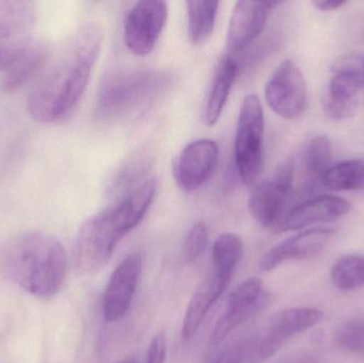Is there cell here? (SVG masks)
I'll use <instances>...</instances> for the list:
<instances>
[{
  "label": "cell",
  "mask_w": 364,
  "mask_h": 363,
  "mask_svg": "<svg viewBox=\"0 0 364 363\" xmlns=\"http://www.w3.org/2000/svg\"><path fill=\"white\" fill-rule=\"evenodd\" d=\"M102 42L100 26L87 23L51 53L28 95L27 108L33 119L57 123L75 110L87 90Z\"/></svg>",
  "instance_id": "cell-1"
},
{
  "label": "cell",
  "mask_w": 364,
  "mask_h": 363,
  "mask_svg": "<svg viewBox=\"0 0 364 363\" xmlns=\"http://www.w3.org/2000/svg\"><path fill=\"white\" fill-rule=\"evenodd\" d=\"M68 255L55 237L42 232L15 234L0 247V275L30 296L48 300L65 281Z\"/></svg>",
  "instance_id": "cell-2"
},
{
  "label": "cell",
  "mask_w": 364,
  "mask_h": 363,
  "mask_svg": "<svg viewBox=\"0 0 364 363\" xmlns=\"http://www.w3.org/2000/svg\"><path fill=\"white\" fill-rule=\"evenodd\" d=\"M145 217L142 205L132 195L96 213L83 223L75 242L73 264L79 275H91L108 264L119 241Z\"/></svg>",
  "instance_id": "cell-3"
},
{
  "label": "cell",
  "mask_w": 364,
  "mask_h": 363,
  "mask_svg": "<svg viewBox=\"0 0 364 363\" xmlns=\"http://www.w3.org/2000/svg\"><path fill=\"white\" fill-rule=\"evenodd\" d=\"M170 76L155 70H124L108 75L100 85L95 113L102 121L134 114L153 102L170 85Z\"/></svg>",
  "instance_id": "cell-4"
},
{
  "label": "cell",
  "mask_w": 364,
  "mask_h": 363,
  "mask_svg": "<svg viewBox=\"0 0 364 363\" xmlns=\"http://www.w3.org/2000/svg\"><path fill=\"white\" fill-rule=\"evenodd\" d=\"M264 112L260 98L246 96L237 117L235 138V163L240 179L245 185L254 183L263 161Z\"/></svg>",
  "instance_id": "cell-5"
},
{
  "label": "cell",
  "mask_w": 364,
  "mask_h": 363,
  "mask_svg": "<svg viewBox=\"0 0 364 363\" xmlns=\"http://www.w3.org/2000/svg\"><path fill=\"white\" fill-rule=\"evenodd\" d=\"M36 23L32 2L0 0V74L33 44Z\"/></svg>",
  "instance_id": "cell-6"
},
{
  "label": "cell",
  "mask_w": 364,
  "mask_h": 363,
  "mask_svg": "<svg viewBox=\"0 0 364 363\" xmlns=\"http://www.w3.org/2000/svg\"><path fill=\"white\" fill-rule=\"evenodd\" d=\"M294 175V162L290 159L277 168L273 178L252 190L248 210L257 223L265 228H279L293 190Z\"/></svg>",
  "instance_id": "cell-7"
},
{
  "label": "cell",
  "mask_w": 364,
  "mask_h": 363,
  "mask_svg": "<svg viewBox=\"0 0 364 363\" xmlns=\"http://www.w3.org/2000/svg\"><path fill=\"white\" fill-rule=\"evenodd\" d=\"M168 17V4L159 0L139 1L124 21V42L139 57L149 55L164 32Z\"/></svg>",
  "instance_id": "cell-8"
},
{
  "label": "cell",
  "mask_w": 364,
  "mask_h": 363,
  "mask_svg": "<svg viewBox=\"0 0 364 363\" xmlns=\"http://www.w3.org/2000/svg\"><path fill=\"white\" fill-rule=\"evenodd\" d=\"M269 108L284 119L301 117L307 106V85L303 72L292 60H284L265 85Z\"/></svg>",
  "instance_id": "cell-9"
},
{
  "label": "cell",
  "mask_w": 364,
  "mask_h": 363,
  "mask_svg": "<svg viewBox=\"0 0 364 363\" xmlns=\"http://www.w3.org/2000/svg\"><path fill=\"white\" fill-rule=\"evenodd\" d=\"M269 300V293L260 279L252 277L240 283L231 292L226 309L214 326V342H223L235 328L263 310Z\"/></svg>",
  "instance_id": "cell-10"
},
{
  "label": "cell",
  "mask_w": 364,
  "mask_h": 363,
  "mask_svg": "<svg viewBox=\"0 0 364 363\" xmlns=\"http://www.w3.org/2000/svg\"><path fill=\"white\" fill-rule=\"evenodd\" d=\"M145 256L141 251L130 254L115 268L102 296L105 321H119L129 310L142 274Z\"/></svg>",
  "instance_id": "cell-11"
},
{
  "label": "cell",
  "mask_w": 364,
  "mask_h": 363,
  "mask_svg": "<svg viewBox=\"0 0 364 363\" xmlns=\"http://www.w3.org/2000/svg\"><path fill=\"white\" fill-rule=\"evenodd\" d=\"M218 157L215 141L200 139L188 143L173 164V175L182 191L194 192L203 187L213 176Z\"/></svg>",
  "instance_id": "cell-12"
},
{
  "label": "cell",
  "mask_w": 364,
  "mask_h": 363,
  "mask_svg": "<svg viewBox=\"0 0 364 363\" xmlns=\"http://www.w3.org/2000/svg\"><path fill=\"white\" fill-rule=\"evenodd\" d=\"M323 318L322 310L310 307H295L276 313L258 342L260 360L273 357L289 341L321 323Z\"/></svg>",
  "instance_id": "cell-13"
},
{
  "label": "cell",
  "mask_w": 364,
  "mask_h": 363,
  "mask_svg": "<svg viewBox=\"0 0 364 363\" xmlns=\"http://www.w3.org/2000/svg\"><path fill=\"white\" fill-rule=\"evenodd\" d=\"M280 2L237 1L235 4L227 31L229 55L242 53L261 36L272 10Z\"/></svg>",
  "instance_id": "cell-14"
},
{
  "label": "cell",
  "mask_w": 364,
  "mask_h": 363,
  "mask_svg": "<svg viewBox=\"0 0 364 363\" xmlns=\"http://www.w3.org/2000/svg\"><path fill=\"white\" fill-rule=\"evenodd\" d=\"M336 234V230L331 228H314L294 234L265 254L261 260V270L271 272L284 262L316 257L326 249Z\"/></svg>",
  "instance_id": "cell-15"
},
{
  "label": "cell",
  "mask_w": 364,
  "mask_h": 363,
  "mask_svg": "<svg viewBox=\"0 0 364 363\" xmlns=\"http://www.w3.org/2000/svg\"><path fill=\"white\" fill-rule=\"evenodd\" d=\"M352 205L338 196H316L301 202L284 215L278 229L299 230L320 223H331L350 213Z\"/></svg>",
  "instance_id": "cell-16"
},
{
  "label": "cell",
  "mask_w": 364,
  "mask_h": 363,
  "mask_svg": "<svg viewBox=\"0 0 364 363\" xmlns=\"http://www.w3.org/2000/svg\"><path fill=\"white\" fill-rule=\"evenodd\" d=\"M239 72V62L232 55L227 53L218 59L201 112V119L208 127L215 125L220 119Z\"/></svg>",
  "instance_id": "cell-17"
},
{
  "label": "cell",
  "mask_w": 364,
  "mask_h": 363,
  "mask_svg": "<svg viewBox=\"0 0 364 363\" xmlns=\"http://www.w3.org/2000/svg\"><path fill=\"white\" fill-rule=\"evenodd\" d=\"M225 291L226 288L220 285L212 275L197 287L184 313L181 328V338L183 340H188L196 334L210 309Z\"/></svg>",
  "instance_id": "cell-18"
},
{
  "label": "cell",
  "mask_w": 364,
  "mask_h": 363,
  "mask_svg": "<svg viewBox=\"0 0 364 363\" xmlns=\"http://www.w3.org/2000/svg\"><path fill=\"white\" fill-rule=\"evenodd\" d=\"M50 55V48L45 40H34L8 70L1 72L2 87L11 91L25 85L32 77L42 72Z\"/></svg>",
  "instance_id": "cell-19"
},
{
  "label": "cell",
  "mask_w": 364,
  "mask_h": 363,
  "mask_svg": "<svg viewBox=\"0 0 364 363\" xmlns=\"http://www.w3.org/2000/svg\"><path fill=\"white\" fill-rule=\"evenodd\" d=\"M243 255V241L237 234L225 232L218 237L212 246L211 275L218 283L228 288L237 264Z\"/></svg>",
  "instance_id": "cell-20"
},
{
  "label": "cell",
  "mask_w": 364,
  "mask_h": 363,
  "mask_svg": "<svg viewBox=\"0 0 364 363\" xmlns=\"http://www.w3.org/2000/svg\"><path fill=\"white\" fill-rule=\"evenodd\" d=\"M186 6L188 40L193 44H201L213 33L220 2L188 0Z\"/></svg>",
  "instance_id": "cell-21"
},
{
  "label": "cell",
  "mask_w": 364,
  "mask_h": 363,
  "mask_svg": "<svg viewBox=\"0 0 364 363\" xmlns=\"http://www.w3.org/2000/svg\"><path fill=\"white\" fill-rule=\"evenodd\" d=\"M323 185L331 191H355L364 188V161L346 160L331 166L323 175Z\"/></svg>",
  "instance_id": "cell-22"
},
{
  "label": "cell",
  "mask_w": 364,
  "mask_h": 363,
  "mask_svg": "<svg viewBox=\"0 0 364 363\" xmlns=\"http://www.w3.org/2000/svg\"><path fill=\"white\" fill-rule=\"evenodd\" d=\"M333 287L342 292L354 291L364 287V255H346L331 266Z\"/></svg>",
  "instance_id": "cell-23"
},
{
  "label": "cell",
  "mask_w": 364,
  "mask_h": 363,
  "mask_svg": "<svg viewBox=\"0 0 364 363\" xmlns=\"http://www.w3.org/2000/svg\"><path fill=\"white\" fill-rule=\"evenodd\" d=\"M331 144L327 136H318L308 143L305 151V168L310 183H318L331 168Z\"/></svg>",
  "instance_id": "cell-24"
},
{
  "label": "cell",
  "mask_w": 364,
  "mask_h": 363,
  "mask_svg": "<svg viewBox=\"0 0 364 363\" xmlns=\"http://www.w3.org/2000/svg\"><path fill=\"white\" fill-rule=\"evenodd\" d=\"M364 89V75L333 72L326 97L333 102H356L355 97Z\"/></svg>",
  "instance_id": "cell-25"
},
{
  "label": "cell",
  "mask_w": 364,
  "mask_h": 363,
  "mask_svg": "<svg viewBox=\"0 0 364 363\" xmlns=\"http://www.w3.org/2000/svg\"><path fill=\"white\" fill-rule=\"evenodd\" d=\"M335 340L341 349L364 356V317L343 322L336 330Z\"/></svg>",
  "instance_id": "cell-26"
},
{
  "label": "cell",
  "mask_w": 364,
  "mask_h": 363,
  "mask_svg": "<svg viewBox=\"0 0 364 363\" xmlns=\"http://www.w3.org/2000/svg\"><path fill=\"white\" fill-rule=\"evenodd\" d=\"M209 243V232L203 222L192 226L182 245V260L184 264H193L205 254Z\"/></svg>",
  "instance_id": "cell-27"
},
{
  "label": "cell",
  "mask_w": 364,
  "mask_h": 363,
  "mask_svg": "<svg viewBox=\"0 0 364 363\" xmlns=\"http://www.w3.org/2000/svg\"><path fill=\"white\" fill-rule=\"evenodd\" d=\"M258 360V343L252 345L243 342L225 350L213 363H257Z\"/></svg>",
  "instance_id": "cell-28"
},
{
  "label": "cell",
  "mask_w": 364,
  "mask_h": 363,
  "mask_svg": "<svg viewBox=\"0 0 364 363\" xmlns=\"http://www.w3.org/2000/svg\"><path fill=\"white\" fill-rule=\"evenodd\" d=\"M325 114L331 119H346L354 114L357 102H338L325 96L322 102Z\"/></svg>",
  "instance_id": "cell-29"
},
{
  "label": "cell",
  "mask_w": 364,
  "mask_h": 363,
  "mask_svg": "<svg viewBox=\"0 0 364 363\" xmlns=\"http://www.w3.org/2000/svg\"><path fill=\"white\" fill-rule=\"evenodd\" d=\"M166 351H168V345H166V335L162 332H158L149 345L146 363L166 362Z\"/></svg>",
  "instance_id": "cell-30"
},
{
  "label": "cell",
  "mask_w": 364,
  "mask_h": 363,
  "mask_svg": "<svg viewBox=\"0 0 364 363\" xmlns=\"http://www.w3.org/2000/svg\"><path fill=\"white\" fill-rule=\"evenodd\" d=\"M348 1L343 0H316L314 1V6L318 10L329 12V11H336L346 6Z\"/></svg>",
  "instance_id": "cell-31"
},
{
  "label": "cell",
  "mask_w": 364,
  "mask_h": 363,
  "mask_svg": "<svg viewBox=\"0 0 364 363\" xmlns=\"http://www.w3.org/2000/svg\"><path fill=\"white\" fill-rule=\"evenodd\" d=\"M119 363H139L138 360L134 359V358H127V359L122 360Z\"/></svg>",
  "instance_id": "cell-32"
}]
</instances>
